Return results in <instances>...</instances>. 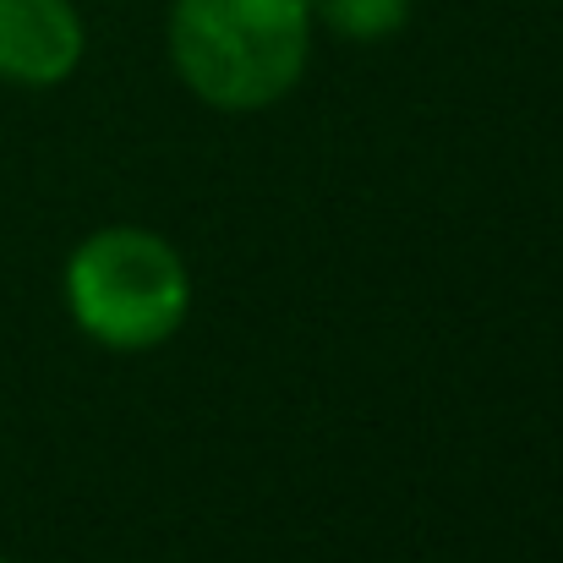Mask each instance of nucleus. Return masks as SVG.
<instances>
[{"label": "nucleus", "instance_id": "39448f33", "mask_svg": "<svg viewBox=\"0 0 563 563\" xmlns=\"http://www.w3.org/2000/svg\"><path fill=\"white\" fill-rule=\"evenodd\" d=\"M0 563H5V559H0Z\"/></svg>", "mask_w": 563, "mask_h": 563}, {"label": "nucleus", "instance_id": "f03ea898", "mask_svg": "<svg viewBox=\"0 0 563 563\" xmlns=\"http://www.w3.org/2000/svg\"><path fill=\"white\" fill-rule=\"evenodd\" d=\"M60 301L82 340L115 356H148L170 345L191 318V274L170 235L148 224L88 230L66 268Z\"/></svg>", "mask_w": 563, "mask_h": 563}, {"label": "nucleus", "instance_id": "f257e3e1", "mask_svg": "<svg viewBox=\"0 0 563 563\" xmlns=\"http://www.w3.org/2000/svg\"><path fill=\"white\" fill-rule=\"evenodd\" d=\"M307 0H170L165 55L197 104L257 115L296 93L312 60Z\"/></svg>", "mask_w": 563, "mask_h": 563}, {"label": "nucleus", "instance_id": "20e7f679", "mask_svg": "<svg viewBox=\"0 0 563 563\" xmlns=\"http://www.w3.org/2000/svg\"><path fill=\"white\" fill-rule=\"evenodd\" d=\"M312 27H329L345 44H388L410 27L416 0H307Z\"/></svg>", "mask_w": 563, "mask_h": 563}, {"label": "nucleus", "instance_id": "7ed1b4c3", "mask_svg": "<svg viewBox=\"0 0 563 563\" xmlns=\"http://www.w3.org/2000/svg\"><path fill=\"white\" fill-rule=\"evenodd\" d=\"M88 22L77 0H0V82L44 93L77 77Z\"/></svg>", "mask_w": 563, "mask_h": 563}]
</instances>
